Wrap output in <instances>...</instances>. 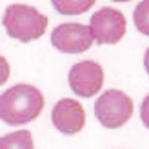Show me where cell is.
I'll return each mask as SVG.
<instances>
[{
    "mask_svg": "<svg viewBox=\"0 0 149 149\" xmlns=\"http://www.w3.org/2000/svg\"><path fill=\"white\" fill-rule=\"evenodd\" d=\"M44 109V95L29 84H17L0 95V120L9 125L33 122Z\"/></svg>",
    "mask_w": 149,
    "mask_h": 149,
    "instance_id": "cell-1",
    "label": "cell"
},
{
    "mask_svg": "<svg viewBox=\"0 0 149 149\" xmlns=\"http://www.w3.org/2000/svg\"><path fill=\"white\" fill-rule=\"evenodd\" d=\"M47 17L42 15L36 7L26 4H11L6 7L2 24L7 35L18 42L38 40L47 29Z\"/></svg>",
    "mask_w": 149,
    "mask_h": 149,
    "instance_id": "cell-2",
    "label": "cell"
},
{
    "mask_svg": "<svg viewBox=\"0 0 149 149\" xmlns=\"http://www.w3.org/2000/svg\"><path fill=\"white\" fill-rule=\"evenodd\" d=\"M95 115L98 122L107 129L122 127L133 115V100L129 95L118 89H109L102 93L95 102Z\"/></svg>",
    "mask_w": 149,
    "mask_h": 149,
    "instance_id": "cell-3",
    "label": "cell"
},
{
    "mask_svg": "<svg viewBox=\"0 0 149 149\" xmlns=\"http://www.w3.org/2000/svg\"><path fill=\"white\" fill-rule=\"evenodd\" d=\"M127 24L125 17L113 7H102L89 20V31L96 44H116L124 38Z\"/></svg>",
    "mask_w": 149,
    "mask_h": 149,
    "instance_id": "cell-4",
    "label": "cell"
},
{
    "mask_svg": "<svg viewBox=\"0 0 149 149\" xmlns=\"http://www.w3.org/2000/svg\"><path fill=\"white\" fill-rule=\"evenodd\" d=\"M93 35L89 31V26L84 24H60L53 29L51 33V44L53 47L62 51L68 55H77V53H84L93 46Z\"/></svg>",
    "mask_w": 149,
    "mask_h": 149,
    "instance_id": "cell-5",
    "label": "cell"
},
{
    "mask_svg": "<svg viewBox=\"0 0 149 149\" xmlns=\"http://www.w3.org/2000/svg\"><path fill=\"white\" fill-rule=\"evenodd\" d=\"M102 84H104V69L100 64L93 60L78 62L69 69V87L80 98L95 96L102 89Z\"/></svg>",
    "mask_w": 149,
    "mask_h": 149,
    "instance_id": "cell-6",
    "label": "cell"
},
{
    "mask_svg": "<svg viewBox=\"0 0 149 149\" xmlns=\"http://www.w3.org/2000/svg\"><path fill=\"white\" fill-rule=\"evenodd\" d=\"M51 120L55 127L64 135H77L86 124V113L80 102L73 98H62L53 107Z\"/></svg>",
    "mask_w": 149,
    "mask_h": 149,
    "instance_id": "cell-7",
    "label": "cell"
},
{
    "mask_svg": "<svg viewBox=\"0 0 149 149\" xmlns=\"http://www.w3.org/2000/svg\"><path fill=\"white\" fill-rule=\"evenodd\" d=\"M33 135L27 129H20L0 136V149H33Z\"/></svg>",
    "mask_w": 149,
    "mask_h": 149,
    "instance_id": "cell-8",
    "label": "cell"
},
{
    "mask_svg": "<svg viewBox=\"0 0 149 149\" xmlns=\"http://www.w3.org/2000/svg\"><path fill=\"white\" fill-rule=\"evenodd\" d=\"M96 0H51L53 7L60 15H82L93 7Z\"/></svg>",
    "mask_w": 149,
    "mask_h": 149,
    "instance_id": "cell-9",
    "label": "cell"
},
{
    "mask_svg": "<svg viewBox=\"0 0 149 149\" xmlns=\"http://www.w3.org/2000/svg\"><path fill=\"white\" fill-rule=\"evenodd\" d=\"M133 22L135 27L142 35L149 36V0H142L133 11Z\"/></svg>",
    "mask_w": 149,
    "mask_h": 149,
    "instance_id": "cell-10",
    "label": "cell"
},
{
    "mask_svg": "<svg viewBox=\"0 0 149 149\" xmlns=\"http://www.w3.org/2000/svg\"><path fill=\"white\" fill-rule=\"evenodd\" d=\"M9 74H11L9 62H7L4 56H0V86L7 82V78H9Z\"/></svg>",
    "mask_w": 149,
    "mask_h": 149,
    "instance_id": "cell-11",
    "label": "cell"
},
{
    "mask_svg": "<svg viewBox=\"0 0 149 149\" xmlns=\"http://www.w3.org/2000/svg\"><path fill=\"white\" fill-rule=\"evenodd\" d=\"M140 118H142V122H144V125L149 129V95L144 98V102H142V106H140Z\"/></svg>",
    "mask_w": 149,
    "mask_h": 149,
    "instance_id": "cell-12",
    "label": "cell"
},
{
    "mask_svg": "<svg viewBox=\"0 0 149 149\" xmlns=\"http://www.w3.org/2000/svg\"><path fill=\"white\" fill-rule=\"evenodd\" d=\"M144 68H146V71L149 74V47L146 49V55H144Z\"/></svg>",
    "mask_w": 149,
    "mask_h": 149,
    "instance_id": "cell-13",
    "label": "cell"
},
{
    "mask_svg": "<svg viewBox=\"0 0 149 149\" xmlns=\"http://www.w3.org/2000/svg\"><path fill=\"white\" fill-rule=\"evenodd\" d=\"M113 2H129V0H113Z\"/></svg>",
    "mask_w": 149,
    "mask_h": 149,
    "instance_id": "cell-14",
    "label": "cell"
}]
</instances>
